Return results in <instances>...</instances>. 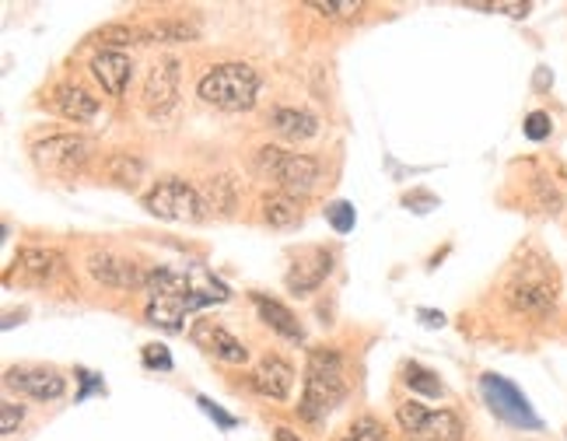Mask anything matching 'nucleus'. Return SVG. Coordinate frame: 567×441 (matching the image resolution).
<instances>
[{
    "mask_svg": "<svg viewBox=\"0 0 567 441\" xmlns=\"http://www.w3.org/2000/svg\"><path fill=\"white\" fill-rule=\"evenodd\" d=\"M249 386L259 396H267V400H288V392L295 386V368L284 358H264L252 368Z\"/></svg>",
    "mask_w": 567,
    "mask_h": 441,
    "instance_id": "2eb2a0df",
    "label": "nucleus"
},
{
    "mask_svg": "<svg viewBox=\"0 0 567 441\" xmlns=\"http://www.w3.org/2000/svg\"><path fill=\"white\" fill-rule=\"evenodd\" d=\"M35 162L50 172H74L89 162L92 154V141L81 137V134H56V137H47L32 147Z\"/></svg>",
    "mask_w": 567,
    "mask_h": 441,
    "instance_id": "6e6552de",
    "label": "nucleus"
},
{
    "mask_svg": "<svg viewBox=\"0 0 567 441\" xmlns=\"http://www.w3.org/2000/svg\"><path fill=\"white\" fill-rule=\"evenodd\" d=\"M340 441H385V431H382V424L375 421V417H358Z\"/></svg>",
    "mask_w": 567,
    "mask_h": 441,
    "instance_id": "a878e982",
    "label": "nucleus"
},
{
    "mask_svg": "<svg viewBox=\"0 0 567 441\" xmlns=\"http://www.w3.org/2000/svg\"><path fill=\"white\" fill-rule=\"evenodd\" d=\"M466 8L473 11H501V14H512V18H526L529 4H505V0H470Z\"/></svg>",
    "mask_w": 567,
    "mask_h": 441,
    "instance_id": "c85d7f7f",
    "label": "nucleus"
},
{
    "mask_svg": "<svg viewBox=\"0 0 567 441\" xmlns=\"http://www.w3.org/2000/svg\"><path fill=\"white\" fill-rule=\"evenodd\" d=\"M89 274L105 284V288H144L147 274H141L134 263L116 256V253H92L89 256Z\"/></svg>",
    "mask_w": 567,
    "mask_h": 441,
    "instance_id": "ddd939ff",
    "label": "nucleus"
},
{
    "mask_svg": "<svg viewBox=\"0 0 567 441\" xmlns=\"http://www.w3.org/2000/svg\"><path fill=\"white\" fill-rule=\"evenodd\" d=\"M526 137L529 141L550 137V116L547 113H529V120H526Z\"/></svg>",
    "mask_w": 567,
    "mask_h": 441,
    "instance_id": "7c9ffc66",
    "label": "nucleus"
},
{
    "mask_svg": "<svg viewBox=\"0 0 567 441\" xmlns=\"http://www.w3.org/2000/svg\"><path fill=\"white\" fill-rule=\"evenodd\" d=\"M144 39H155V42H172V39H193L196 29L186 25V21H162V25H151V29H141Z\"/></svg>",
    "mask_w": 567,
    "mask_h": 441,
    "instance_id": "b1692460",
    "label": "nucleus"
},
{
    "mask_svg": "<svg viewBox=\"0 0 567 441\" xmlns=\"http://www.w3.org/2000/svg\"><path fill=\"white\" fill-rule=\"evenodd\" d=\"M53 109L71 123H89L99 113V99H92L81 84H60L53 92Z\"/></svg>",
    "mask_w": 567,
    "mask_h": 441,
    "instance_id": "f3484780",
    "label": "nucleus"
},
{
    "mask_svg": "<svg viewBox=\"0 0 567 441\" xmlns=\"http://www.w3.org/2000/svg\"><path fill=\"white\" fill-rule=\"evenodd\" d=\"M14 267H21L35 280H50L60 270V256L53 249H21L18 259H14Z\"/></svg>",
    "mask_w": 567,
    "mask_h": 441,
    "instance_id": "4be33fe9",
    "label": "nucleus"
},
{
    "mask_svg": "<svg viewBox=\"0 0 567 441\" xmlns=\"http://www.w3.org/2000/svg\"><path fill=\"white\" fill-rule=\"evenodd\" d=\"M309 8L319 11V14H330V18H347V14H358L361 11L358 0H312Z\"/></svg>",
    "mask_w": 567,
    "mask_h": 441,
    "instance_id": "cd10ccee",
    "label": "nucleus"
},
{
    "mask_svg": "<svg viewBox=\"0 0 567 441\" xmlns=\"http://www.w3.org/2000/svg\"><path fill=\"white\" fill-rule=\"evenodd\" d=\"M256 92H259V74L249 63H217L196 84V95L214 109H225V113L252 109Z\"/></svg>",
    "mask_w": 567,
    "mask_h": 441,
    "instance_id": "20e7f679",
    "label": "nucleus"
},
{
    "mask_svg": "<svg viewBox=\"0 0 567 441\" xmlns=\"http://www.w3.org/2000/svg\"><path fill=\"white\" fill-rule=\"evenodd\" d=\"M343 211H351V207H347V204H337V207H333V221H337V228H340V232L351 228V221L343 217Z\"/></svg>",
    "mask_w": 567,
    "mask_h": 441,
    "instance_id": "72a5a7b5",
    "label": "nucleus"
},
{
    "mask_svg": "<svg viewBox=\"0 0 567 441\" xmlns=\"http://www.w3.org/2000/svg\"><path fill=\"white\" fill-rule=\"evenodd\" d=\"M4 386L21 396H32V400H42V403L60 400V396L68 392V379L50 368H11L4 375Z\"/></svg>",
    "mask_w": 567,
    "mask_h": 441,
    "instance_id": "9d476101",
    "label": "nucleus"
},
{
    "mask_svg": "<svg viewBox=\"0 0 567 441\" xmlns=\"http://www.w3.org/2000/svg\"><path fill=\"white\" fill-rule=\"evenodd\" d=\"M144 291L151 298H172V301H183L189 308H200V305L228 298V288H225L221 280H214L204 270H179V267H155V270H147Z\"/></svg>",
    "mask_w": 567,
    "mask_h": 441,
    "instance_id": "7ed1b4c3",
    "label": "nucleus"
},
{
    "mask_svg": "<svg viewBox=\"0 0 567 441\" xmlns=\"http://www.w3.org/2000/svg\"><path fill=\"white\" fill-rule=\"evenodd\" d=\"M256 172L264 175V180L277 183L280 193H291V196H305V193H312L316 183H319V162L309 158V154H295V151H284V147H259L256 151Z\"/></svg>",
    "mask_w": 567,
    "mask_h": 441,
    "instance_id": "39448f33",
    "label": "nucleus"
},
{
    "mask_svg": "<svg viewBox=\"0 0 567 441\" xmlns=\"http://www.w3.org/2000/svg\"><path fill=\"white\" fill-rule=\"evenodd\" d=\"M396 421L410 441H463V434H466L460 413L427 410L421 400H406L396 410Z\"/></svg>",
    "mask_w": 567,
    "mask_h": 441,
    "instance_id": "0eeeda50",
    "label": "nucleus"
},
{
    "mask_svg": "<svg viewBox=\"0 0 567 441\" xmlns=\"http://www.w3.org/2000/svg\"><path fill=\"white\" fill-rule=\"evenodd\" d=\"M92 74H95V81L102 84V92H105V95L120 99V95L126 92V84H130V74H134V63H130V57L120 53V50H102V53L92 60Z\"/></svg>",
    "mask_w": 567,
    "mask_h": 441,
    "instance_id": "dca6fc26",
    "label": "nucleus"
},
{
    "mask_svg": "<svg viewBox=\"0 0 567 441\" xmlns=\"http://www.w3.org/2000/svg\"><path fill=\"white\" fill-rule=\"evenodd\" d=\"M484 396L487 403L494 407L497 417H505L508 424L515 428H539V421L533 417L526 396H522L512 382H505L501 375H484Z\"/></svg>",
    "mask_w": 567,
    "mask_h": 441,
    "instance_id": "1a4fd4ad",
    "label": "nucleus"
},
{
    "mask_svg": "<svg viewBox=\"0 0 567 441\" xmlns=\"http://www.w3.org/2000/svg\"><path fill=\"white\" fill-rule=\"evenodd\" d=\"M200 407H204V410H207V413H210L214 421L221 424V428H235V417H228V413H221V410H217V407H214V403L207 400V396H200Z\"/></svg>",
    "mask_w": 567,
    "mask_h": 441,
    "instance_id": "473e14b6",
    "label": "nucleus"
},
{
    "mask_svg": "<svg viewBox=\"0 0 567 441\" xmlns=\"http://www.w3.org/2000/svg\"><path fill=\"white\" fill-rule=\"evenodd\" d=\"M25 421V407L18 403H0V434H14V428Z\"/></svg>",
    "mask_w": 567,
    "mask_h": 441,
    "instance_id": "c756f323",
    "label": "nucleus"
},
{
    "mask_svg": "<svg viewBox=\"0 0 567 441\" xmlns=\"http://www.w3.org/2000/svg\"><path fill=\"white\" fill-rule=\"evenodd\" d=\"M144 361L151 365V368H172V358L165 355V347H158V343H151V347H144Z\"/></svg>",
    "mask_w": 567,
    "mask_h": 441,
    "instance_id": "2f4dec72",
    "label": "nucleus"
},
{
    "mask_svg": "<svg viewBox=\"0 0 567 441\" xmlns=\"http://www.w3.org/2000/svg\"><path fill=\"white\" fill-rule=\"evenodd\" d=\"M193 312L189 305H183V301H172V298H151L147 301V322L151 326H162V329H168V334H176V329H183V319Z\"/></svg>",
    "mask_w": 567,
    "mask_h": 441,
    "instance_id": "412c9836",
    "label": "nucleus"
},
{
    "mask_svg": "<svg viewBox=\"0 0 567 441\" xmlns=\"http://www.w3.org/2000/svg\"><path fill=\"white\" fill-rule=\"evenodd\" d=\"M270 126L288 141H309L319 134V120L312 113H305V109H274Z\"/></svg>",
    "mask_w": 567,
    "mask_h": 441,
    "instance_id": "6ab92c4d",
    "label": "nucleus"
},
{
    "mask_svg": "<svg viewBox=\"0 0 567 441\" xmlns=\"http://www.w3.org/2000/svg\"><path fill=\"white\" fill-rule=\"evenodd\" d=\"M193 343L196 347H204L207 355H214V358H221V361H228V365H246L249 361V350H246V343L243 340H235L225 326H217V322H207V319H200V322H193Z\"/></svg>",
    "mask_w": 567,
    "mask_h": 441,
    "instance_id": "f8f14e48",
    "label": "nucleus"
},
{
    "mask_svg": "<svg viewBox=\"0 0 567 441\" xmlns=\"http://www.w3.org/2000/svg\"><path fill=\"white\" fill-rule=\"evenodd\" d=\"M406 371V386L410 389H417V392H424V396H442V382L434 379V375L427 371V368H421V365H406L403 368Z\"/></svg>",
    "mask_w": 567,
    "mask_h": 441,
    "instance_id": "393cba45",
    "label": "nucleus"
},
{
    "mask_svg": "<svg viewBox=\"0 0 567 441\" xmlns=\"http://www.w3.org/2000/svg\"><path fill=\"white\" fill-rule=\"evenodd\" d=\"M557 295H560V277L554 270V263L529 249L515 263V270L505 284V301L522 316L533 319H547L557 308Z\"/></svg>",
    "mask_w": 567,
    "mask_h": 441,
    "instance_id": "f257e3e1",
    "label": "nucleus"
},
{
    "mask_svg": "<svg viewBox=\"0 0 567 441\" xmlns=\"http://www.w3.org/2000/svg\"><path fill=\"white\" fill-rule=\"evenodd\" d=\"M274 434H277V441H301V438H298V434H295L291 428H277Z\"/></svg>",
    "mask_w": 567,
    "mask_h": 441,
    "instance_id": "f704fd0d",
    "label": "nucleus"
},
{
    "mask_svg": "<svg viewBox=\"0 0 567 441\" xmlns=\"http://www.w3.org/2000/svg\"><path fill=\"white\" fill-rule=\"evenodd\" d=\"M347 392H351V382H347L343 358L330 347L312 350L309 368H305V392H301L298 413L309 424H319L347 400Z\"/></svg>",
    "mask_w": 567,
    "mask_h": 441,
    "instance_id": "f03ea898",
    "label": "nucleus"
},
{
    "mask_svg": "<svg viewBox=\"0 0 567 441\" xmlns=\"http://www.w3.org/2000/svg\"><path fill=\"white\" fill-rule=\"evenodd\" d=\"M179 99V60H162L155 63V68L147 71V81H144V102L151 113H165V109H172Z\"/></svg>",
    "mask_w": 567,
    "mask_h": 441,
    "instance_id": "9b49d317",
    "label": "nucleus"
},
{
    "mask_svg": "<svg viewBox=\"0 0 567 441\" xmlns=\"http://www.w3.org/2000/svg\"><path fill=\"white\" fill-rule=\"evenodd\" d=\"M210 211H231L235 207V183L228 180V175H221V180H210V201H207Z\"/></svg>",
    "mask_w": 567,
    "mask_h": 441,
    "instance_id": "bb28decb",
    "label": "nucleus"
},
{
    "mask_svg": "<svg viewBox=\"0 0 567 441\" xmlns=\"http://www.w3.org/2000/svg\"><path fill=\"white\" fill-rule=\"evenodd\" d=\"M105 172L113 175L116 183L134 186L141 175H144V162L134 158V154H113V158H109V165H105Z\"/></svg>",
    "mask_w": 567,
    "mask_h": 441,
    "instance_id": "5701e85b",
    "label": "nucleus"
},
{
    "mask_svg": "<svg viewBox=\"0 0 567 441\" xmlns=\"http://www.w3.org/2000/svg\"><path fill=\"white\" fill-rule=\"evenodd\" d=\"M252 305H256V312H259V319H264L274 334H280L284 340H301L305 334H301V322L295 319V312L291 308H284L280 301H274V298H267V295H252Z\"/></svg>",
    "mask_w": 567,
    "mask_h": 441,
    "instance_id": "a211bd4d",
    "label": "nucleus"
},
{
    "mask_svg": "<svg viewBox=\"0 0 567 441\" xmlns=\"http://www.w3.org/2000/svg\"><path fill=\"white\" fill-rule=\"evenodd\" d=\"M330 270H333V256L326 249H309L305 256L295 259V267H291V274L284 284H288L291 295H309V291L319 288L326 277H330Z\"/></svg>",
    "mask_w": 567,
    "mask_h": 441,
    "instance_id": "4468645a",
    "label": "nucleus"
},
{
    "mask_svg": "<svg viewBox=\"0 0 567 441\" xmlns=\"http://www.w3.org/2000/svg\"><path fill=\"white\" fill-rule=\"evenodd\" d=\"M144 207L162 217V221H186V225H196V221H204L207 217V201H204V193L189 186L186 180H176V175H168V180L155 183V189H151L144 196Z\"/></svg>",
    "mask_w": 567,
    "mask_h": 441,
    "instance_id": "423d86ee",
    "label": "nucleus"
},
{
    "mask_svg": "<svg viewBox=\"0 0 567 441\" xmlns=\"http://www.w3.org/2000/svg\"><path fill=\"white\" fill-rule=\"evenodd\" d=\"M264 217H267L270 228H280V232L301 225V204H298V196H291V193H270L267 201H264Z\"/></svg>",
    "mask_w": 567,
    "mask_h": 441,
    "instance_id": "aec40b11",
    "label": "nucleus"
}]
</instances>
